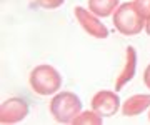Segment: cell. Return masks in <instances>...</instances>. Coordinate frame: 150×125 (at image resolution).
Listing matches in <instances>:
<instances>
[{
  "mask_svg": "<svg viewBox=\"0 0 150 125\" xmlns=\"http://www.w3.org/2000/svg\"><path fill=\"white\" fill-rule=\"evenodd\" d=\"M60 83H62V80H60L59 72L54 70L52 67H37L32 72V87L40 95L54 93L55 90H59Z\"/></svg>",
  "mask_w": 150,
  "mask_h": 125,
  "instance_id": "6da1fadb",
  "label": "cell"
},
{
  "mask_svg": "<svg viewBox=\"0 0 150 125\" xmlns=\"http://www.w3.org/2000/svg\"><path fill=\"white\" fill-rule=\"evenodd\" d=\"M115 25L120 32L127 35H134L142 30V18H140V10L135 7V4H123L118 8L115 15Z\"/></svg>",
  "mask_w": 150,
  "mask_h": 125,
  "instance_id": "7a4b0ae2",
  "label": "cell"
},
{
  "mask_svg": "<svg viewBox=\"0 0 150 125\" xmlns=\"http://www.w3.org/2000/svg\"><path fill=\"white\" fill-rule=\"evenodd\" d=\"M52 114L59 122H69L72 117H77L80 102L74 93H60L52 100Z\"/></svg>",
  "mask_w": 150,
  "mask_h": 125,
  "instance_id": "3957f363",
  "label": "cell"
},
{
  "mask_svg": "<svg viewBox=\"0 0 150 125\" xmlns=\"http://www.w3.org/2000/svg\"><path fill=\"white\" fill-rule=\"evenodd\" d=\"M117 4V0H90V8L98 15H107L112 12V7Z\"/></svg>",
  "mask_w": 150,
  "mask_h": 125,
  "instance_id": "277c9868",
  "label": "cell"
},
{
  "mask_svg": "<svg viewBox=\"0 0 150 125\" xmlns=\"http://www.w3.org/2000/svg\"><path fill=\"white\" fill-rule=\"evenodd\" d=\"M64 0H38V4L45 8H55V7H59Z\"/></svg>",
  "mask_w": 150,
  "mask_h": 125,
  "instance_id": "5b68a950",
  "label": "cell"
}]
</instances>
